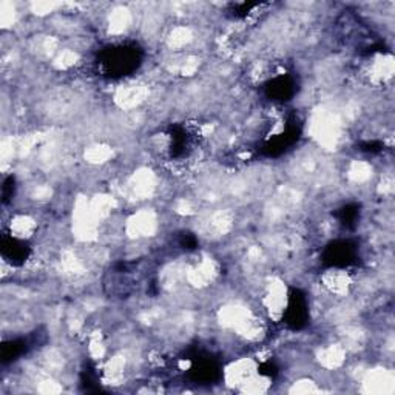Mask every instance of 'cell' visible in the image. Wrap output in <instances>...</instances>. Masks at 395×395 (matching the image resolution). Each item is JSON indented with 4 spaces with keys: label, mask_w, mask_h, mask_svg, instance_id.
<instances>
[{
    "label": "cell",
    "mask_w": 395,
    "mask_h": 395,
    "mask_svg": "<svg viewBox=\"0 0 395 395\" xmlns=\"http://www.w3.org/2000/svg\"><path fill=\"white\" fill-rule=\"evenodd\" d=\"M351 276L343 268H330L323 276V286H325L330 294L337 297H343L349 292L351 287Z\"/></svg>",
    "instance_id": "6da1fadb"
},
{
    "label": "cell",
    "mask_w": 395,
    "mask_h": 395,
    "mask_svg": "<svg viewBox=\"0 0 395 395\" xmlns=\"http://www.w3.org/2000/svg\"><path fill=\"white\" fill-rule=\"evenodd\" d=\"M369 392L375 394H392L394 392V375L391 370L386 369H374L368 373L365 383Z\"/></svg>",
    "instance_id": "7a4b0ae2"
}]
</instances>
